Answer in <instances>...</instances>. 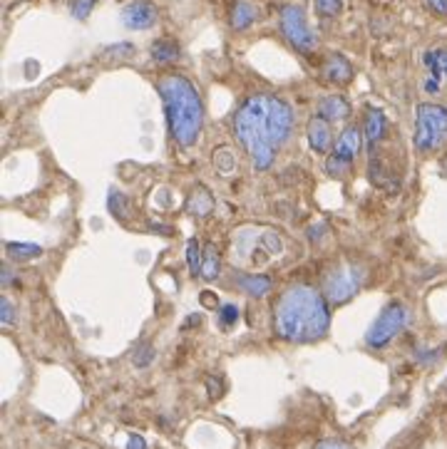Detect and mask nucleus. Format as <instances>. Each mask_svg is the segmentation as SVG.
<instances>
[{
    "mask_svg": "<svg viewBox=\"0 0 447 449\" xmlns=\"http://www.w3.org/2000/svg\"><path fill=\"white\" fill-rule=\"evenodd\" d=\"M385 132V114L378 110V107H370L366 112V124H363V137H366V144L372 147V144L378 142L380 137Z\"/></svg>",
    "mask_w": 447,
    "mask_h": 449,
    "instance_id": "nucleus-14",
    "label": "nucleus"
},
{
    "mask_svg": "<svg viewBox=\"0 0 447 449\" xmlns=\"http://www.w3.org/2000/svg\"><path fill=\"white\" fill-rule=\"evenodd\" d=\"M122 23L130 30H147L157 23V8L149 0H135L122 10Z\"/></svg>",
    "mask_w": 447,
    "mask_h": 449,
    "instance_id": "nucleus-9",
    "label": "nucleus"
},
{
    "mask_svg": "<svg viewBox=\"0 0 447 449\" xmlns=\"http://www.w3.org/2000/svg\"><path fill=\"white\" fill-rule=\"evenodd\" d=\"M422 62H425V68L430 72V77L425 80V92H440V80L447 77V50H428L422 55Z\"/></svg>",
    "mask_w": 447,
    "mask_h": 449,
    "instance_id": "nucleus-10",
    "label": "nucleus"
},
{
    "mask_svg": "<svg viewBox=\"0 0 447 449\" xmlns=\"http://www.w3.org/2000/svg\"><path fill=\"white\" fill-rule=\"evenodd\" d=\"M239 320V308L234 303H223L221 310H219V326L221 328H231Z\"/></svg>",
    "mask_w": 447,
    "mask_h": 449,
    "instance_id": "nucleus-25",
    "label": "nucleus"
},
{
    "mask_svg": "<svg viewBox=\"0 0 447 449\" xmlns=\"http://www.w3.org/2000/svg\"><path fill=\"white\" fill-rule=\"evenodd\" d=\"M6 248H8V256H10L12 261L37 259V256L43 253V246H37V243H18V241H10Z\"/></svg>",
    "mask_w": 447,
    "mask_h": 449,
    "instance_id": "nucleus-18",
    "label": "nucleus"
},
{
    "mask_svg": "<svg viewBox=\"0 0 447 449\" xmlns=\"http://www.w3.org/2000/svg\"><path fill=\"white\" fill-rule=\"evenodd\" d=\"M405 323H408V310H405L403 303H390L380 310V315L375 318V323L370 326L366 335V343L370 348H385L395 338L397 332L403 330Z\"/></svg>",
    "mask_w": 447,
    "mask_h": 449,
    "instance_id": "nucleus-6",
    "label": "nucleus"
},
{
    "mask_svg": "<svg viewBox=\"0 0 447 449\" xmlns=\"http://www.w3.org/2000/svg\"><path fill=\"white\" fill-rule=\"evenodd\" d=\"M214 166H217L219 174H231L236 166L234 154H231L229 149H217V152H214Z\"/></svg>",
    "mask_w": 447,
    "mask_h": 449,
    "instance_id": "nucleus-23",
    "label": "nucleus"
},
{
    "mask_svg": "<svg viewBox=\"0 0 447 449\" xmlns=\"http://www.w3.org/2000/svg\"><path fill=\"white\" fill-rule=\"evenodd\" d=\"M206 388H209V397H211V400H217L219 395L223 392V388L219 390V380H217V377H206Z\"/></svg>",
    "mask_w": 447,
    "mask_h": 449,
    "instance_id": "nucleus-29",
    "label": "nucleus"
},
{
    "mask_svg": "<svg viewBox=\"0 0 447 449\" xmlns=\"http://www.w3.org/2000/svg\"><path fill=\"white\" fill-rule=\"evenodd\" d=\"M0 323L3 326H12L15 323V308H12V303L8 298L0 301Z\"/></svg>",
    "mask_w": 447,
    "mask_h": 449,
    "instance_id": "nucleus-28",
    "label": "nucleus"
},
{
    "mask_svg": "<svg viewBox=\"0 0 447 449\" xmlns=\"http://www.w3.org/2000/svg\"><path fill=\"white\" fill-rule=\"evenodd\" d=\"M343 8V0H316V12L323 18H333Z\"/></svg>",
    "mask_w": 447,
    "mask_h": 449,
    "instance_id": "nucleus-26",
    "label": "nucleus"
},
{
    "mask_svg": "<svg viewBox=\"0 0 447 449\" xmlns=\"http://www.w3.org/2000/svg\"><path fill=\"white\" fill-rule=\"evenodd\" d=\"M95 3H97V0H74V3H72V15L77 20H85L87 15L92 12Z\"/></svg>",
    "mask_w": 447,
    "mask_h": 449,
    "instance_id": "nucleus-27",
    "label": "nucleus"
},
{
    "mask_svg": "<svg viewBox=\"0 0 447 449\" xmlns=\"http://www.w3.org/2000/svg\"><path fill=\"white\" fill-rule=\"evenodd\" d=\"M447 139V107L420 105L415 112V137L413 142L420 152H433Z\"/></svg>",
    "mask_w": 447,
    "mask_h": 449,
    "instance_id": "nucleus-4",
    "label": "nucleus"
},
{
    "mask_svg": "<svg viewBox=\"0 0 447 449\" xmlns=\"http://www.w3.org/2000/svg\"><path fill=\"white\" fill-rule=\"evenodd\" d=\"M256 20V8L246 0H239L231 10V25H234V30H246L248 25Z\"/></svg>",
    "mask_w": 447,
    "mask_h": 449,
    "instance_id": "nucleus-16",
    "label": "nucleus"
},
{
    "mask_svg": "<svg viewBox=\"0 0 447 449\" xmlns=\"http://www.w3.org/2000/svg\"><path fill=\"white\" fill-rule=\"evenodd\" d=\"M152 360H155V348L147 343H142L139 348L135 350V355H132V363H135V368H147V365H152Z\"/></svg>",
    "mask_w": 447,
    "mask_h": 449,
    "instance_id": "nucleus-24",
    "label": "nucleus"
},
{
    "mask_svg": "<svg viewBox=\"0 0 447 449\" xmlns=\"http://www.w3.org/2000/svg\"><path fill=\"white\" fill-rule=\"evenodd\" d=\"M293 112L284 99L273 94L248 97L234 114V134L251 157L259 172H266L276 159L281 144L291 137Z\"/></svg>",
    "mask_w": 447,
    "mask_h": 449,
    "instance_id": "nucleus-1",
    "label": "nucleus"
},
{
    "mask_svg": "<svg viewBox=\"0 0 447 449\" xmlns=\"http://www.w3.org/2000/svg\"><path fill=\"white\" fill-rule=\"evenodd\" d=\"M281 32L286 35V40L301 52H310L316 48V35L308 28L306 12L296 6H286L281 10Z\"/></svg>",
    "mask_w": 447,
    "mask_h": 449,
    "instance_id": "nucleus-7",
    "label": "nucleus"
},
{
    "mask_svg": "<svg viewBox=\"0 0 447 449\" xmlns=\"http://www.w3.org/2000/svg\"><path fill=\"white\" fill-rule=\"evenodd\" d=\"M236 283H239V288L244 290V293H248L251 298H264L271 290V278L268 276H239L236 278Z\"/></svg>",
    "mask_w": 447,
    "mask_h": 449,
    "instance_id": "nucleus-15",
    "label": "nucleus"
},
{
    "mask_svg": "<svg viewBox=\"0 0 447 449\" xmlns=\"http://www.w3.org/2000/svg\"><path fill=\"white\" fill-rule=\"evenodd\" d=\"M152 57H155V62H174L179 57V45L174 40H157L152 45Z\"/></svg>",
    "mask_w": 447,
    "mask_h": 449,
    "instance_id": "nucleus-19",
    "label": "nucleus"
},
{
    "mask_svg": "<svg viewBox=\"0 0 447 449\" xmlns=\"http://www.w3.org/2000/svg\"><path fill=\"white\" fill-rule=\"evenodd\" d=\"M157 90H159V97L164 102L172 139L179 147H192L197 142L199 130H201V117H204L197 87L181 74H164L157 82Z\"/></svg>",
    "mask_w": 447,
    "mask_h": 449,
    "instance_id": "nucleus-3",
    "label": "nucleus"
},
{
    "mask_svg": "<svg viewBox=\"0 0 447 449\" xmlns=\"http://www.w3.org/2000/svg\"><path fill=\"white\" fill-rule=\"evenodd\" d=\"M124 449H147V442H144L139 435H132V437L127 439V447Z\"/></svg>",
    "mask_w": 447,
    "mask_h": 449,
    "instance_id": "nucleus-31",
    "label": "nucleus"
},
{
    "mask_svg": "<svg viewBox=\"0 0 447 449\" xmlns=\"http://www.w3.org/2000/svg\"><path fill=\"white\" fill-rule=\"evenodd\" d=\"M323 74H326V80L333 82V85H346V82L353 80V65L346 60L343 55H328L326 65H323Z\"/></svg>",
    "mask_w": 447,
    "mask_h": 449,
    "instance_id": "nucleus-11",
    "label": "nucleus"
},
{
    "mask_svg": "<svg viewBox=\"0 0 447 449\" xmlns=\"http://www.w3.org/2000/svg\"><path fill=\"white\" fill-rule=\"evenodd\" d=\"M276 332L291 343H313L328 332L330 315L326 298L308 286H291L276 301Z\"/></svg>",
    "mask_w": 447,
    "mask_h": 449,
    "instance_id": "nucleus-2",
    "label": "nucleus"
},
{
    "mask_svg": "<svg viewBox=\"0 0 447 449\" xmlns=\"http://www.w3.org/2000/svg\"><path fill=\"white\" fill-rule=\"evenodd\" d=\"M107 206H110L112 216H115L117 221H127V219H130V201H127V197L119 194V191H110Z\"/></svg>",
    "mask_w": 447,
    "mask_h": 449,
    "instance_id": "nucleus-20",
    "label": "nucleus"
},
{
    "mask_svg": "<svg viewBox=\"0 0 447 449\" xmlns=\"http://www.w3.org/2000/svg\"><path fill=\"white\" fill-rule=\"evenodd\" d=\"M214 209V199L206 189H197L192 197L186 199V211L192 216H206Z\"/></svg>",
    "mask_w": 447,
    "mask_h": 449,
    "instance_id": "nucleus-17",
    "label": "nucleus"
},
{
    "mask_svg": "<svg viewBox=\"0 0 447 449\" xmlns=\"http://www.w3.org/2000/svg\"><path fill=\"white\" fill-rule=\"evenodd\" d=\"M428 6L440 15H447V0H428Z\"/></svg>",
    "mask_w": 447,
    "mask_h": 449,
    "instance_id": "nucleus-32",
    "label": "nucleus"
},
{
    "mask_svg": "<svg viewBox=\"0 0 447 449\" xmlns=\"http://www.w3.org/2000/svg\"><path fill=\"white\" fill-rule=\"evenodd\" d=\"M308 144L316 149V152H328L330 144H333L330 127L323 117H313L308 122Z\"/></svg>",
    "mask_w": 447,
    "mask_h": 449,
    "instance_id": "nucleus-13",
    "label": "nucleus"
},
{
    "mask_svg": "<svg viewBox=\"0 0 447 449\" xmlns=\"http://www.w3.org/2000/svg\"><path fill=\"white\" fill-rule=\"evenodd\" d=\"M348 114H350V105L341 94H330V97H323L318 102V117H323L326 122H341Z\"/></svg>",
    "mask_w": 447,
    "mask_h": 449,
    "instance_id": "nucleus-12",
    "label": "nucleus"
},
{
    "mask_svg": "<svg viewBox=\"0 0 447 449\" xmlns=\"http://www.w3.org/2000/svg\"><path fill=\"white\" fill-rule=\"evenodd\" d=\"M217 276H219V253H217V248L209 243L204 251V259H201V278L214 281Z\"/></svg>",
    "mask_w": 447,
    "mask_h": 449,
    "instance_id": "nucleus-21",
    "label": "nucleus"
},
{
    "mask_svg": "<svg viewBox=\"0 0 447 449\" xmlns=\"http://www.w3.org/2000/svg\"><path fill=\"white\" fill-rule=\"evenodd\" d=\"M186 261H189L192 276H201V246H199L197 239H189V243H186Z\"/></svg>",
    "mask_w": 447,
    "mask_h": 449,
    "instance_id": "nucleus-22",
    "label": "nucleus"
},
{
    "mask_svg": "<svg viewBox=\"0 0 447 449\" xmlns=\"http://www.w3.org/2000/svg\"><path fill=\"white\" fill-rule=\"evenodd\" d=\"M360 152V130L358 127H346L338 137V142L333 147V154L326 161V172L330 177H341L350 169V164L355 161Z\"/></svg>",
    "mask_w": 447,
    "mask_h": 449,
    "instance_id": "nucleus-8",
    "label": "nucleus"
},
{
    "mask_svg": "<svg viewBox=\"0 0 447 449\" xmlns=\"http://www.w3.org/2000/svg\"><path fill=\"white\" fill-rule=\"evenodd\" d=\"M12 281V276H10V271H3V286H8Z\"/></svg>",
    "mask_w": 447,
    "mask_h": 449,
    "instance_id": "nucleus-33",
    "label": "nucleus"
},
{
    "mask_svg": "<svg viewBox=\"0 0 447 449\" xmlns=\"http://www.w3.org/2000/svg\"><path fill=\"white\" fill-rule=\"evenodd\" d=\"M366 281V268L360 266H333L323 278V293L333 306L350 301Z\"/></svg>",
    "mask_w": 447,
    "mask_h": 449,
    "instance_id": "nucleus-5",
    "label": "nucleus"
},
{
    "mask_svg": "<svg viewBox=\"0 0 447 449\" xmlns=\"http://www.w3.org/2000/svg\"><path fill=\"white\" fill-rule=\"evenodd\" d=\"M316 449H350L346 442H338V439H326V442H321Z\"/></svg>",
    "mask_w": 447,
    "mask_h": 449,
    "instance_id": "nucleus-30",
    "label": "nucleus"
}]
</instances>
